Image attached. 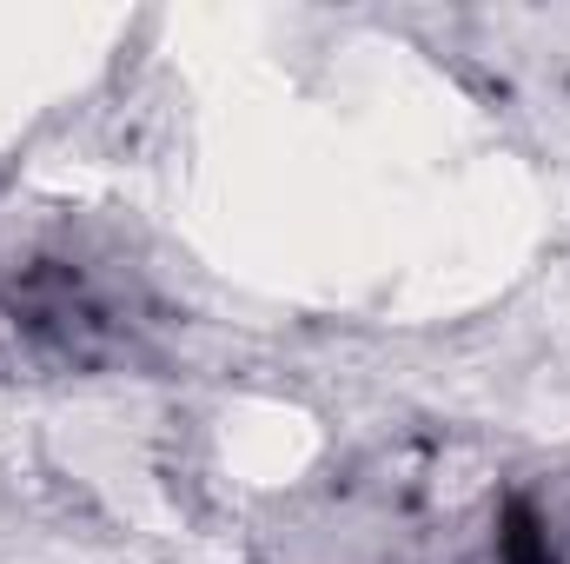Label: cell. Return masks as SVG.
Listing matches in <instances>:
<instances>
[{
	"instance_id": "1",
	"label": "cell",
	"mask_w": 570,
	"mask_h": 564,
	"mask_svg": "<svg viewBox=\"0 0 570 564\" xmlns=\"http://www.w3.org/2000/svg\"><path fill=\"white\" fill-rule=\"evenodd\" d=\"M7 299L20 312V325L40 346L67 352V359H107V352L127 346L120 305L87 280V266H73V260H27L13 273V292Z\"/></svg>"
},
{
	"instance_id": "2",
	"label": "cell",
	"mask_w": 570,
	"mask_h": 564,
	"mask_svg": "<svg viewBox=\"0 0 570 564\" xmlns=\"http://www.w3.org/2000/svg\"><path fill=\"white\" fill-rule=\"evenodd\" d=\"M491 564H564V518L538 492H511L491 525Z\"/></svg>"
}]
</instances>
